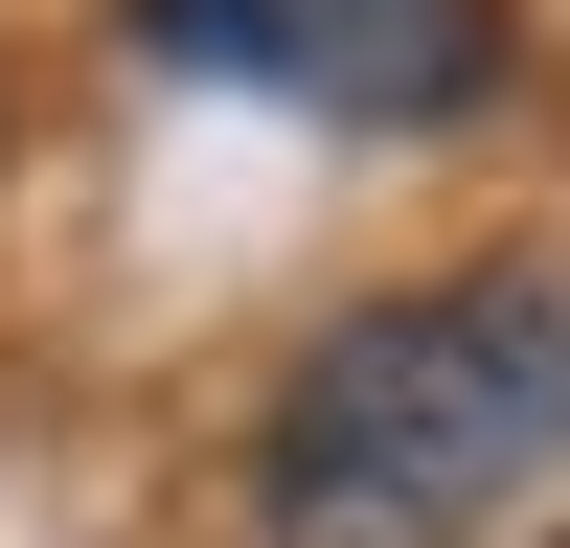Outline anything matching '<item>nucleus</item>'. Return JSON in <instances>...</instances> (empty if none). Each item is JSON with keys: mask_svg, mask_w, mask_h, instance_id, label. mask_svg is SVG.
<instances>
[{"mask_svg": "<svg viewBox=\"0 0 570 548\" xmlns=\"http://www.w3.org/2000/svg\"><path fill=\"white\" fill-rule=\"evenodd\" d=\"M548 457H570V297L456 274V297H365L343 343H297L252 502H274V548H456Z\"/></svg>", "mask_w": 570, "mask_h": 548, "instance_id": "f257e3e1", "label": "nucleus"}, {"mask_svg": "<svg viewBox=\"0 0 570 548\" xmlns=\"http://www.w3.org/2000/svg\"><path fill=\"white\" fill-rule=\"evenodd\" d=\"M137 46L206 91H274V115H343V137H456L525 69L502 0H137Z\"/></svg>", "mask_w": 570, "mask_h": 548, "instance_id": "f03ea898", "label": "nucleus"}]
</instances>
